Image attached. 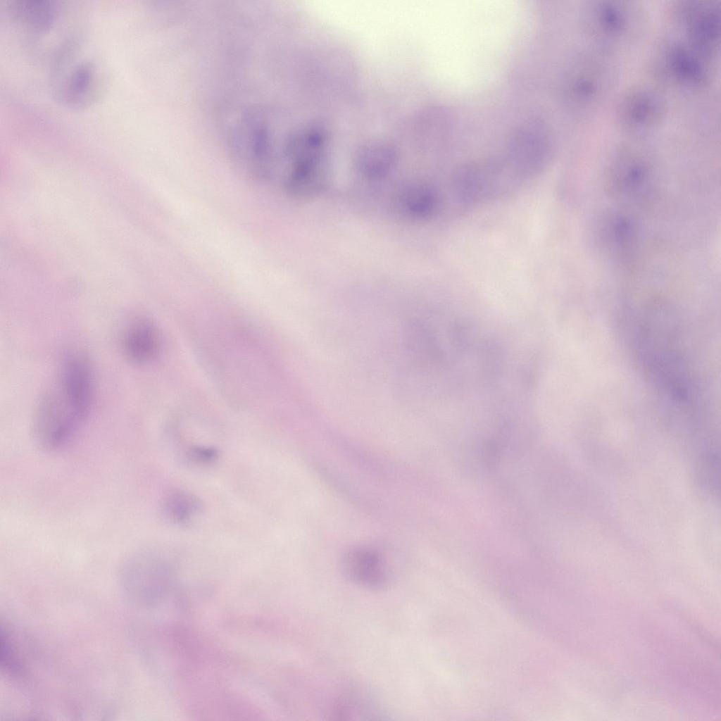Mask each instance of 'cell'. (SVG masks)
I'll return each mask as SVG.
<instances>
[{"mask_svg":"<svg viewBox=\"0 0 721 721\" xmlns=\"http://www.w3.org/2000/svg\"><path fill=\"white\" fill-rule=\"evenodd\" d=\"M92 399L88 361L82 355L68 356L37 406L32 432L37 445L49 452L66 447L87 417Z\"/></svg>","mask_w":721,"mask_h":721,"instance_id":"1","label":"cell"},{"mask_svg":"<svg viewBox=\"0 0 721 721\" xmlns=\"http://www.w3.org/2000/svg\"><path fill=\"white\" fill-rule=\"evenodd\" d=\"M579 18L582 31L592 49L610 56L637 43L647 23L645 8L632 1H589Z\"/></svg>","mask_w":721,"mask_h":721,"instance_id":"2","label":"cell"},{"mask_svg":"<svg viewBox=\"0 0 721 721\" xmlns=\"http://www.w3.org/2000/svg\"><path fill=\"white\" fill-rule=\"evenodd\" d=\"M615 78L610 56L593 49L574 55L561 75L563 107L579 118L593 117L610 94Z\"/></svg>","mask_w":721,"mask_h":721,"instance_id":"3","label":"cell"},{"mask_svg":"<svg viewBox=\"0 0 721 721\" xmlns=\"http://www.w3.org/2000/svg\"><path fill=\"white\" fill-rule=\"evenodd\" d=\"M78 44H70L52 56L51 92L65 107H88L101 96L106 83L101 65L89 57L78 56Z\"/></svg>","mask_w":721,"mask_h":721,"instance_id":"4","label":"cell"},{"mask_svg":"<svg viewBox=\"0 0 721 721\" xmlns=\"http://www.w3.org/2000/svg\"><path fill=\"white\" fill-rule=\"evenodd\" d=\"M713 61L681 38L670 39L656 50L651 61L653 74L661 82L688 91L710 84Z\"/></svg>","mask_w":721,"mask_h":721,"instance_id":"5","label":"cell"},{"mask_svg":"<svg viewBox=\"0 0 721 721\" xmlns=\"http://www.w3.org/2000/svg\"><path fill=\"white\" fill-rule=\"evenodd\" d=\"M666 114V102L658 89L648 84H635L619 96L613 119L620 132L637 139L660 128Z\"/></svg>","mask_w":721,"mask_h":721,"instance_id":"6","label":"cell"},{"mask_svg":"<svg viewBox=\"0 0 721 721\" xmlns=\"http://www.w3.org/2000/svg\"><path fill=\"white\" fill-rule=\"evenodd\" d=\"M673 19L683 40L713 60L720 37L719 4L710 0L680 1L673 6Z\"/></svg>","mask_w":721,"mask_h":721,"instance_id":"7","label":"cell"},{"mask_svg":"<svg viewBox=\"0 0 721 721\" xmlns=\"http://www.w3.org/2000/svg\"><path fill=\"white\" fill-rule=\"evenodd\" d=\"M551 152L552 140L547 125L532 119L515 130L505 156L532 179L546 165Z\"/></svg>","mask_w":721,"mask_h":721,"instance_id":"8","label":"cell"},{"mask_svg":"<svg viewBox=\"0 0 721 721\" xmlns=\"http://www.w3.org/2000/svg\"><path fill=\"white\" fill-rule=\"evenodd\" d=\"M6 12L11 23L28 38L38 39L57 25L61 6L56 0H11Z\"/></svg>","mask_w":721,"mask_h":721,"instance_id":"9","label":"cell"},{"mask_svg":"<svg viewBox=\"0 0 721 721\" xmlns=\"http://www.w3.org/2000/svg\"><path fill=\"white\" fill-rule=\"evenodd\" d=\"M342 568L351 581L369 589H382L388 584L386 564L382 556L372 549L349 550L342 560Z\"/></svg>","mask_w":721,"mask_h":721,"instance_id":"10","label":"cell"},{"mask_svg":"<svg viewBox=\"0 0 721 721\" xmlns=\"http://www.w3.org/2000/svg\"><path fill=\"white\" fill-rule=\"evenodd\" d=\"M120 345L125 357L130 362L144 365L153 360L161 349L157 327L149 320L137 318L124 328Z\"/></svg>","mask_w":721,"mask_h":721,"instance_id":"11","label":"cell"},{"mask_svg":"<svg viewBox=\"0 0 721 721\" xmlns=\"http://www.w3.org/2000/svg\"><path fill=\"white\" fill-rule=\"evenodd\" d=\"M394 211L401 217L412 220H424L432 217L439 206V194L430 184L421 182L407 183L396 193Z\"/></svg>","mask_w":721,"mask_h":721,"instance_id":"12","label":"cell"},{"mask_svg":"<svg viewBox=\"0 0 721 721\" xmlns=\"http://www.w3.org/2000/svg\"><path fill=\"white\" fill-rule=\"evenodd\" d=\"M396 162V153L385 144H370L362 147L355 156L354 165L360 176L369 180L386 177Z\"/></svg>","mask_w":721,"mask_h":721,"instance_id":"13","label":"cell"},{"mask_svg":"<svg viewBox=\"0 0 721 721\" xmlns=\"http://www.w3.org/2000/svg\"><path fill=\"white\" fill-rule=\"evenodd\" d=\"M201 509L198 499L182 491H175L168 494L162 503V513L170 522L185 525L197 516Z\"/></svg>","mask_w":721,"mask_h":721,"instance_id":"14","label":"cell"},{"mask_svg":"<svg viewBox=\"0 0 721 721\" xmlns=\"http://www.w3.org/2000/svg\"><path fill=\"white\" fill-rule=\"evenodd\" d=\"M358 695H346L338 700L334 707V715L339 720H352L356 716H370L377 714L372 710L368 700Z\"/></svg>","mask_w":721,"mask_h":721,"instance_id":"15","label":"cell"},{"mask_svg":"<svg viewBox=\"0 0 721 721\" xmlns=\"http://www.w3.org/2000/svg\"><path fill=\"white\" fill-rule=\"evenodd\" d=\"M189 453L192 460L199 463H209L217 458L216 450L206 447L194 448Z\"/></svg>","mask_w":721,"mask_h":721,"instance_id":"16","label":"cell"}]
</instances>
